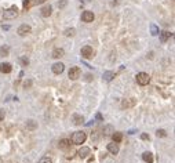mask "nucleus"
<instances>
[{
    "label": "nucleus",
    "mask_w": 175,
    "mask_h": 163,
    "mask_svg": "<svg viewBox=\"0 0 175 163\" xmlns=\"http://www.w3.org/2000/svg\"><path fill=\"white\" fill-rule=\"evenodd\" d=\"M72 120H73V123H75V124H81V123L84 122L83 116H80V115H73Z\"/></svg>",
    "instance_id": "23"
},
{
    "label": "nucleus",
    "mask_w": 175,
    "mask_h": 163,
    "mask_svg": "<svg viewBox=\"0 0 175 163\" xmlns=\"http://www.w3.org/2000/svg\"><path fill=\"white\" fill-rule=\"evenodd\" d=\"M59 7H65L66 6V0H63V1H61V3H58Z\"/></svg>",
    "instance_id": "33"
},
{
    "label": "nucleus",
    "mask_w": 175,
    "mask_h": 163,
    "mask_svg": "<svg viewBox=\"0 0 175 163\" xmlns=\"http://www.w3.org/2000/svg\"><path fill=\"white\" fill-rule=\"evenodd\" d=\"M31 26H29V25H26V24H22V25H21V26L18 28V35L19 36H26V35H29V33H31Z\"/></svg>",
    "instance_id": "7"
},
{
    "label": "nucleus",
    "mask_w": 175,
    "mask_h": 163,
    "mask_svg": "<svg viewBox=\"0 0 175 163\" xmlns=\"http://www.w3.org/2000/svg\"><path fill=\"white\" fill-rule=\"evenodd\" d=\"M94 18H95V15H94V13L92 11H83V14H81V21L83 22H92L94 21Z\"/></svg>",
    "instance_id": "6"
},
{
    "label": "nucleus",
    "mask_w": 175,
    "mask_h": 163,
    "mask_svg": "<svg viewBox=\"0 0 175 163\" xmlns=\"http://www.w3.org/2000/svg\"><path fill=\"white\" fill-rule=\"evenodd\" d=\"M19 61H21V64H22L23 66L29 65V59H28V58H19Z\"/></svg>",
    "instance_id": "29"
},
{
    "label": "nucleus",
    "mask_w": 175,
    "mask_h": 163,
    "mask_svg": "<svg viewBox=\"0 0 175 163\" xmlns=\"http://www.w3.org/2000/svg\"><path fill=\"white\" fill-rule=\"evenodd\" d=\"M116 77V73L115 72H110V71H108V72H105L103 73V79L106 82H110V80H113Z\"/></svg>",
    "instance_id": "16"
},
{
    "label": "nucleus",
    "mask_w": 175,
    "mask_h": 163,
    "mask_svg": "<svg viewBox=\"0 0 175 163\" xmlns=\"http://www.w3.org/2000/svg\"><path fill=\"white\" fill-rule=\"evenodd\" d=\"M171 36H172V33L168 32V31H163L161 33H160V39H161V41H167Z\"/></svg>",
    "instance_id": "18"
},
{
    "label": "nucleus",
    "mask_w": 175,
    "mask_h": 163,
    "mask_svg": "<svg viewBox=\"0 0 175 163\" xmlns=\"http://www.w3.org/2000/svg\"><path fill=\"white\" fill-rule=\"evenodd\" d=\"M63 69H65V65H63L62 62H55L54 65H53V72H54L55 75H59V73H62Z\"/></svg>",
    "instance_id": "9"
},
{
    "label": "nucleus",
    "mask_w": 175,
    "mask_h": 163,
    "mask_svg": "<svg viewBox=\"0 0 175 163\" xmlns=\"http://www.w3.org/2000/svg\"><path fill=\"white\" fill-rule=\"evenodd\" d=\"M135 104H137V100H135V98H128V100L121 101V107H123V108H132Z\"/></svg>",
    "instance_id": "11"
},
{
    "label": "nucleus",
    "mask_w": 175,
    "mask_h": 163,
    "mask_svg": "<svg viewBox=\"0 0 175 163\" xmlns=\"http://www.w3.org/2000/svg\"><path fill=\"white\" fill-rule=\"evenodd\" d=\"M11 71H13V66H11V64H9V62L0 64V72H1V73H10Z\"/></svg>",
    "instance_id": "12"
},
{
    "label": "nucleus",
    "mask_w": 175,
    "mask_h": 163,
    "mask_svg": "<svg viewBox=\"0 0 175 163\" xmlns=\"http://www.w3.org/2000/svg\"><path fill=\"white\" fill-rule=\"evenodd\" d=\"M141 138H142V140H149L150 137H149V134H142V136H141Z\"/></svg>",
    "instance_id": "32"
},
{
    "label": "nucleus",
    "mask_w": 175,
    "mask_h": 163,
    "mask_svg": "<svg viewBox=\"0 0 175 163\" xmlns=\"http://www.w3.org/2000/svg\"><path fill=\"white\" fill-rule=\"evenodd\" d=\"M26 129L28 130H35V129H37V122H35V120H28Z\"/></svg>",
    "instance_id": "22"
},
{
    "label": "nucleus",
    "mask_w": 175,
    "mask_h": 163,
    "mask_svg": "<svg viewBox=\"0 0 175 163\" xmlns=\"http://www.w3.org/2000/svg\"><path fill=\"white\" fill-rule=\"evenodd\" d=\"M59 148L61 149H68V148H70V140H68V138H62V140L59 141Z\"/></svg>",
    "instance_id": "14"
},
{
    "label": "nucleus",
    "mask_w": 175,
    "mask_h": 163,
    "mask_svg": "<svg viewBox=\"0 0 175 163\" xmlns=\"http://www.w3.org/2000/svg\"><path fill=\"white\" fill-rule=\"evenodd\" d=\"M85 138H87V136H85L84 132H76V133H73V136H72V142L76 145H81V144H84Z\"/></svg>",
    "instance_id": "2"
},
{
    "label": "nucleus",
    "mask_w": 175,
    "mask_h": 163,
    "mask_svg": "<svg viewBox=\"0 0 175 163\" xmlns=\"http://www.w3.org/2000/svg\"><path fill=\"white\" fill-rule=\"evenodd\" d=\"M9 54H10L9 46H1V47H0V57H7Z\"/></svg>",
    "instance_id": "19"
},
{
    "label": "nucleus",
    "mask_w": 175,
    "mask_h": 163,
    "mask_svg": "<svg viewBox=\"0 0 175 163\" xmlns=\"http://www.w3.org/2000/svg\"><path fill=\"white\" fill-rule=\"evenodd\" d=\"M32 4H33V3H32V0H25V1H23V10L26 11V10L29 9Z\"/></svg>",
    "instance_id": "27"
},
{
    "label": "nucleus",
    "mask_w": 175,
    "mask_h": 163,
    "mask_svg": "<svg viewBox=\"0 0 175 163\" xmlns=\"http://www.w3.org/2000/svg\"><path fill=\"white\" fill-rule=\"evenodd\" d=\"M156 136L157 137H167V132L166 130H163V129H159L156 132Z\"/></svg>",
    "instance_id": "26"
},
{
    "label": "nucleus",
    "mask_w": 175,
    "mask_h": 163,
    "mask_svg": "<svg viewBox=\"0 0 175 163\" xmlns=\"http://www.w3.org/2000/svg\"><path fill=\"white\" fill-rule=\"evenodd\" d=\"M63 55H65L63 49H54V51H53V57L54 58H62Z\"/></svg>",
    "instance_id": "15"
},
{
    "label": "nucleus",
    "mask_w": 175,
    "mask_h": 163,
    "mask_svg": "<svg viewBox=\"0 0 175 163\" xmlns=\"http://www.w3.org/2000/svg\"><path fill=\"white\" fill-rule=\"evenodd\" d=\"M4 116H6V112L3 109H0V120H4Z\"/></svg>",
    "instance_id": "30"
},
{
    "label": "nucleus",
    "mask_w": 175,
    "mask_h": 163,
    "mask_svg": "<svg viewBox=\"0 0 175 163\" xmlns=\"http://www.w3.org/2000/svg\"><path fill=\"white\" fill-rule=\"evenodd\" d=\"M142 159H144L146 163H153V155L150 152H144L142 154Z\"/></svg>",
    "instance_id": "17"
},
{
    "label": "nucleus",
    "mask_w": 175,
    "mask_h": 163,
    "mask_svg": "<svg viewBox=\"0 0 175 163\" xmlns=\"http://www.w3.org/2000/svg\"><path fill=\"white\" fill-rule=\"evenodd\" d=\"M39 163H53V160L48 158V156H44V158H41L39 160Z\"/></svg>",
    "instance_id": "28"
},
{
    "label": "nucleus",
    "mask_w": 175,
    "mask_h": 163,
    "mask_svg": "<svg viewBox=\"0 0 175 163\" xmlns=\"http://www.w3.org/2000/svg\"><path fill=\"white\" fill-rule=\"evenodd\" d=\"M51 13H53V7L50 4L44 6L43 9L40 10V14H41V17H44V18H47V17H50L51 15Z\"/></svg>",
    "instance_id": "10"
},
{
    "label": "nucleus",
    "mask_w": 175,
    "mask_h": 163,
    "mask_svg": "<svg viewBox=\"0 0 175 163\" xmlns=\"http://www.w3.org/2000/svg\"><path fill=\"white\" fill-rule=\"evenodd\" d=\"M149 82H150V76H149L148 73L139 72L137 75V83H138L139 86H146V84H149Z\"/></svg>",
    "instance_id": "3"
},
{
    "label": "nucleus",
    "mask_w": 175,
    "mask_h": 163,
    "mask_svg": "<svg viewBox=\"0 0 175 163\" xmlns=\"http://www.w3.org/2000/svg\"><path fill=\"white\" fill-rule=\"evenodd\" d=\"M31 84H32V82L31 80H26L25 83H23V87L26 89V87H31Z\"/></svg>",
    "instance_id": "31"
},
{
    "label": "nucleus",
    "mask_w": 175,
    "mask_h": 163,
    "mask_svg": "<svg viewBox=\"0 0 175 163\" xmlns=\"http://www.w3.org/2000/svg\"><path fill=\"white\" fill-rule=\"evenodd\" d=\"M90 154H91V149L88 148V147H81L80 149L77 151V155H79L81 159H85Z\"/></svg>",
    "instance_id": "8"
},
{
    "label": "nucleus",
    "mask_w": 175,
    "mask_h": 163,
    "mask_svg": "<svg viewBox=\"0 0 175 163\" xmlns=\"http://www.w3.org/2000/svg\"><path fill=\"white\" fill-rule=\"evenodd\" d=\"M1 28H3L4 31H9V29H10V26H9V25H3V26H1Z\"/></svg>",
    "instance_id": "35"
},
{
    "label": "nucleus",
    "mask_w": 175,
    "mask_h": 163,
    "mask_svg": "<svg viewBox=\"0 0 175 163\" xmlns=\"http://www.w3.org/2000/svg\"><path fill=\"white\" fill-rule=\"evenodd\" d=\"M108 151L113 155H117L119 154V144H116V142H110V144H108Z\"/></svg>",
    "instance_id": "13"
},
{
    "label": "nucleus",
    "mask_w": 175,
    "mask_h": 163,
    "mask_svg": "<svg viewBox=\"0 0 175 163\" xmlns=\"http://www.w3.org/2000/svg\"><path fill=\"white\" fill-rule=\"evenodd\" d=\"M113 133H115V130H113L112 126H105V129H103V136H110Z\"/></svg>",
    "instance_id": "24"
},
{
    "label": "nucleus",
    "mask_w": 175,
    "mask_h": 163,
    "mask_svg": "<svg viewBox=\"0 0 175 163\" xmlns=\"http://www.w3.org/2000/svg\"><path fill=\"white\" fill-rule=\"evenodd\" d=\"M112 138H113V142L119 144V142H121V140H123V134H121V133H113Z\"/></svg>",
    "instance_id": "20"
},
{
    "label": "nucleus",
    "mask_w": 175,
    "mask_h": 163,
    "mask_svg": "<svg viewBox=\"0 0 175 163\" xmlns=\"http://www.w3.org/2000/svg\"><path fill=\"white\" fill-rule=\"evenodd\" d=\"M63 35H65V36H68V37H72V36H75V35H76V29H75V28H68L66 31L63 32Z\"/></svg>",
    "instance_id": "21"
},
{
    "label": "nucleus",
    "mask_w": 175,
    "mask_h": 163,
    "mask_svg": "<svg viewBox=\"0 0 175 163\" xmlns=\"http://www.w3.org/2000/svg\"><path fill=\"white\" fill-rule=\"evenodd\" d=\"M97 119H98V120H102V115H101V113H97Z\"/></svg>",
    "instance_id": "34"
},
{
    "label": "nucleus",
    "mask_w": 175,
    "mask_h": 163,
    "mask_svg": "<svg viewBox=\"0 0 175 163\" xmlns=\"http://www.w3.org/2000/svg\"><path fill=\"white\" fill-rule=\"evenodd\" d=\"M150 32H152L153 36H157V35H159V28H157L154 24H152V25H150Z\"/></svg>",
    "instance_id": "25"
},
{
    "label": "nucleus",
    "mask_w": 175,
    "mask_h": 163,
    "mask_svg": "<svg viewBox=\"0 0 175 163\" xmlns=\"http://www.w3.org/2000/svg\"><path fill=\"white\" fill-rule=\"evenodd\" d=\"M81 57L85 59H88V58H92L95 54V51L92 50V47H90V46H84L83 49H81Z\"/></svg>",
    "instance_id": "4"
},
{
    "label": "nucleus",
    "mask_w": 175,
    "mask_h": 163,
    "mask_svg": "<svg viewBox=\"0 0 175 163\" xmlns=\"http://www.w3.org/2000/svg\"><path fill=\"white\" fill-rule=\"evenodd\" d=\"M18 17V9H17V6H11L10 9L4 10L3 11V18L4 19H14Z\"/></svg>",
    "instance_id": "1"
},
{
    "label": "nucleus",
    "mask_w": 175,
    "mask_h": 163,
    "mask_svg": "<svg viewBox=\"0 0 175 163\" xmlns=\"http://www.w3.org/2000/svg\"><path fill=\"white\" fill-rule=\"evenodd\" d=\"M68 76L70 77L72 80H77V79L81 76V69L79 68V66H72V68L69 69V73H68Z\"/></svg>",
    "instance_id": "5"
}]
</instances>
